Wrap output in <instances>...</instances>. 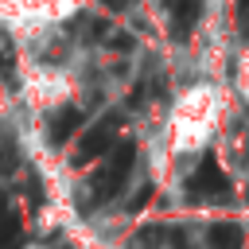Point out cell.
Returning a JSON list of instances; mask_svg holds the SVG:
<instances>
[{
  "instance_id": "1",
  "label": "cell",
  "mask_w": 249,
  "mask_h": 249,
  "mask_svg": "<svg viewBox=\"0 0 249 249\" xmlns=\"http://www.w3.org/2000/svg\"><path fill=\"white\" fill-rule=\"evenodd\" d=\"M82 0H12L16 8V27L19 31H31V27H43V23H58L66 19Z\"/></svg>"
},
{
  "instance_id": "2",
  "label": "cell",
  "mask_w": 249,
  "mask_h": 249,
  "mask_svg": "<svg viewBox=\"0 0 249 249\" xmlns=\"http://www.w3.org/2000/svg\"><path fill=\"white\" fill-rule=\"evenodd\" d=\"M101 4H105V8H109V12H124V8H128V4H132V0H101Z\"/></svg>"
}]
</instances>
